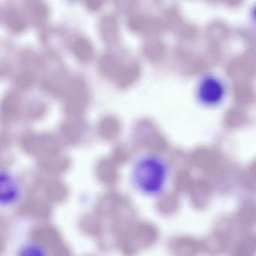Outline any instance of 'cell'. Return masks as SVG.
<instances>
[{"mask_svg":"<svg viewBox=\"0 0 256 256\" xmlns=\"http://www.w3.org/2000/svg\"><path fill=\"white\" fill-rule=\"evenodd\" d=\"M170 170L168 163L160 156L148 154L133 163L130 178L134 188L146 196H161L168 185Z\"/></svg>","mask_w":256,"mask_h":256,"instance_id":"1","label":"cell"},{"mask_svg":"<svg viewBox=\"0 0 256 256\" xmlns=\"http://www.w3.org/2000/svg\"><path fill=\"white\" fill-rule=\"evenodd\" d=\"M227 95V84L222 78L216 74L204 76L196 86V98L204 107L216 108L220 106Z\"/></svg>","mask_w":256,"mask_h":256,"instance_id":"2","label":"cell"},{"mask_svg":"<svg viewBox=\"0 0 256 256\" xmlns=\"http://www.w3.org/2000/svg\"><path fill=\"white\" fill-rule=\"evenodd\" d=\"M20 188L16 178L10 174L1 176V202L6 205L14 203L20 197Z\"/></svg>","mask_w":256,"mask_h":256,"instance_id":"3","label":"cell"},{"mask_svg":"<svg viewBox=\"0 0 256 256\" xmlns=\"http://www.w3.org/2000/svg\"><path fill=\"white\" fill-rule=\"evenodd\" d=\"M18 256H47L44 248L36 244H28L20 248Z\"/></svg>","mask_w":256,"mask_h":256,"instance_id":"4","label":"cell"},{"mask_svg":"<svg viewBox=\"0 0 256 256\" xmlns=\"http://www.w3.org/2000/svg\"><path fill=\"white\" fill-rule=\"evenodd\" d=\"M250 22L253 29L256 31V4L250 12Z\"/></svg>","mask_w":256,"mask_h":256,"instance_id":"5","label":"cell"}]
</instances>
